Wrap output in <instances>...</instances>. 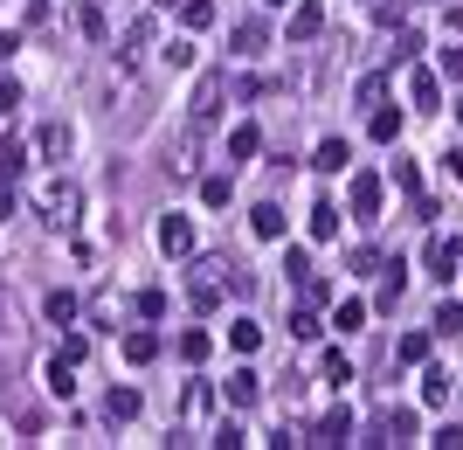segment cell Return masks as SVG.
Returning <instances> with one entry per match:
<instances>
[{
    "label": "cell",
    "instance_id": "cell-36",
    "mask_svg": "<svg viewBox=\"0 0 463 450\" xmlns=\"http://www.w3.org/2000/svg\"><path fill=\"white\" fill-rule=\"evenodd\" d=\"M290 333H298V340H318V312H311V298L290 312Z\"/></svg>",
    "mask_w": 463,
    "mask_h": 450
},
{
    "label": "cell",
    "instance_id": "cell-31",
    "mask_svg": "<svg viewBox=\"0 0 463 450\" xmlns=\"http://www.w3.org/2000/svg\"><path fill=\"white\" fill-rule=\"evenodd\" d=\"M159 62H166V70H187V62H194V42H187V35H174L166 49H159Z\"/></svg>",
    "mask_w": 463,
    "mask_h": 450
},
{
    "label": "cell",
    "instance_id": "cell-30",
    "mask_svg": "<svg viewBox=\"0 0 463 450\" xmlns=\"http://www.w3.org/2000/svg\"><path fill=\"white\" fill-rule=\"evenodd\" d=\"M180 21L187 28H214V0H180Z\"/></svg>",
    "mask_w": 463,
    "mask_h": 450
},
{
    "label": "cell",
    "instance_id": "cell-34",
    "mask_svg": "<svg viewBox=\"0 0 463 450\" xmlns=\"http://www.w3.org/2000/svg\"><path fill=\"white\" fill-rule=\"evenodd\" d=\"M201 201H208V208H229V174H208V180H201Z\"/></svg>",
    "mask_w": 463,
    "mask_h": 450
},
{
    "label": "cell",
    "instance_id": "cell-42",
    "mask_svg": "<svg viewBox=\"0 0 463 450\" xmlns=\"http://www.w3.org/2000/svg\"><path fill=\"white\" fill-rule=\"evenodd\" d=\"M429 444H436V450H463V423H443V430L429 436Z\"/></svg>",
    "mask_w": 463,
    "mask_h": 450
},
{
    "label": "cell",
    "instance_id": "cell-48",
    "mask_svg": "<svg viewBox=\"0 0 463 450\" xmlns=\"http://www.w3.org/2000/svg\"><path fill=\"white\" fill-rule=\"evenodd\" d=\"M263 7H290V0H263Z\"/></svg>",
    "mask_w": 463,
    "mask_h": 450
},
{
    "label": "cell",
    "instance_id": "cell-16",
    "mask_svg": "<svg viewBox=\"0 0 463 450\" xmlns=\"http://www.w3.org/2000/svg\"><path fill=\"white\" fill-rule=\"evenodd\" d=\"M346 159H353V146H346V139H318V153H311V167H318V174H339Z\"/></svg>",
    "mask_w": 463,
    "mask_h": 450
},
{
    "label": "cell",
    "instance_id": "cell-20",
    "mask_svg": "<svg viewBox=\"0 0 463 450\" xmlns=\"http://www.w3.org/2000/svg\"><path fill=\"white\" fill-rule=\"evenodd\" d=\"M208 347H214V340L201 333V326H187V333L174 340V353H180V360H187V368H201V360H208Z\"/></svg>",
    "mask_w": 463,
    "mask_h": 450
},
{
    "label": "cell",
    "instance_id": "cell-8",
    "mask_svg": "<svg viewBox=\"0 0 463 450\" xmlns=\"http://www.w3.org/2000/svg\"><path fill=\"white\" fill-rule=\"evenodd\" d=\"M222 395H229L235 409H250V402H263V374H256V368H235L229 381H222Z\"/></svg>",
    "mask_w": 463,
    "mask_h": 450
},
{
    "label": "cell",
    "instance_id": "cell-26",
    "mask_svg": "<svg viewBox=\"0 0 463 450\" xmlns=\"http://www.w3.org/2000/svg\"><path fill=\"white\" fill-rule=\"evenodd\" d=\"M256 146H263L256 125H235V132H229V159H256Z\"/></svg>",
    "mask_w": 463,
    "mask_h": 450
},
{
    "label": "cell",
    "instance_id": "cell-15",
    "mask_svg": "<svg viewBox=\"0 0 463 450\" xmlns=\"http://www.w3.org/2000/svg\"><path fill=\"white\" fill-rule=\"evenodd\" d=\"M125 360H132V368H153V360H159V333H146V326L125 333Z\"/></svg>",
    "mask_w": 463,
    "mask_h": 450
},
{
    "label": "cell",
    "instance_id": "cell-33",
    "mask_svg": "<svg viewBox=\"0 0 463 450\" xmlns=\"http://www.w3.org/2000/svg\"><path fill=\"white\" fill-rule=\"evenodd\" d=\"M21 167H28V146H14V139H0V174L14 180V174H21Z\"/></svg>",
    "mask_w": 463,
    "mask_h": 450
},
{
    "label": "cell",
    "instance_id": "cell-13",
    "mask_svg": "<svg viewBox=\"0 0 463 450\" xmlns=\"http://www.w3.org/2000/svg\"><path fill=\"white\" fill-rule=\"evenodd\" d=\"M250 229L263 235V243H277V235H284V208H277V201H256V208H250Z\"/></svg>",
    "mask_w": 463,
    "mask_h": 450
},
{
    "label": "cell",
    "instance_id": "cell-23",
    "mask_svg": "<svg viewBox=\"0 0 463 450\" xmlns=\"http://www.w3.org/2000/svg\"><path fill=\"white\" fill-rule=\"evenodd\" d=\"M422 402H429V409H443V402H449V374L443 368H422Z\"/></svg>",
    "mask_w": 463,
    "mask_h": 450
},
{
    "label": "cell",
    "instance_id": "cell-4",
    "mask_svg": "<svg viewBox=\"0 0 463 450\" xmlns=\"http://www.w3.org/2000/svg\"><path fill=\"white\" fill-rule=\"evenodd\" d=\"M381 174H353L346 180V208H353V222H381Z\"/></svg>",
    "mask_w": 463,
    "mask_h": 450
},
{
    "label": "cell",
    "instance_id": "cell-25",
    "mask_svg": "<svg viewBox=\"0 0 463 450\" xmlns=\"http://www.w3.org/2000/svg\"><path fill=\"white\" fill-rule=\"evenodd\" d=\"M367 132L381 139V146H394V139H402V111H387V104H381V111L367 118Z\"/></svg>",
    "mask_w": 463,
    "mask_h": 450
},
{
    "label": "cell",
    "instance_id": "cell-49",
    "mask_svg": "<svg viewBox=\"0 0 463 450\" xmlns=\"http://www.w3.org/2000/svg\"><path fill=\"white\" fill-rule=\"evenodd\" d=\"M457 118H463V98H457Z\"/></svg>",
    "mask_w": 463,
    "mask_h": 450
},
{
    "label": "cell",
    "instance_id": "cell-21",
    "mask_svg": "<svg viewBox=\"0 0 463 450\" xmlns=\"http://www.w3.org/2000/svg\"><path fill=\"white\" fill-rule=\"evenodd\" d=\"M49 395H62V402H70V395H77V360H49Z\"/></svg>",
    "mask_w": 463,
    "mask_h": 450
},
{
    "label": "cell",
    "instance_id": "cell-5",
    "mask_svg": "<svg viewBox=\"0 0 463 450\" xmlns=\"http://www.w3.org/2000/svg\"><path fill=\"white\" fill-rule=\"evenodd\" d=\"M318 35H326V7H318V0H298L290 21H284V42H318Z\"/></svg>",
    "mask_w": 463,
    "mask_h": 450
},
{
    "label": "cell",
    "instance_id": "cell-1",
    "mask_svg": "<svg viewBox=\"0 0 463 450\" xmlns=\"http://www.w3.org/2000/svg\"><path fill=\"white\" fill-rule=\"evenodd\" d=\"M229 292H250V271L229 263V256H194V271H187V305L194 312H214Z\"/></svg>",
    "mask_w": 463,
    "mask_h": 450
},
{
    "label": "cell",
    "instance_id": "cell-39",
    "mask_svg": "<svg viewBox=\"0 0 463 450\" xmlns=\"http://www.w3.org/2000/svg\"><path fill=\"white\" fill-rule=\"evenodd\" d=\"M436 70H443L449 83H463V49H436Z\"/></svg>",
    "mask_w": 463,
    "mask_h": 450
},
{
    "label": "cell",
    "instance_id": "cell-29",
    "mask_svg": "<svg viewBox=\"0 0 463 450\" xmlns=\"http://www.w3.org/2000/svg\"><path fill=\"white\" fill-rule=\"evenodd\" d=\"M394 187H402V195H422V167L402 159V153H394Z\"/></svg>",
    "mask_w": 463,
    "mask_h": 450
},
{
    "label": "cell",
    "instance_id": "cell-43",
    "mask_svg": "<svg viewBox=\"0 0 463 450\" xmlns=\"http://www.w3.org/2000/svg\"><path fill=\"white\" fill-rule=\"evenodd\" d=\"M14 215V187H7V174H0V222Z\"/></svg>",
    "mask_w": 463,
    "mask_h": 450
},
{
    "label": "cell",
    "instance_id": "cell-3",
    "mask_svg": "<svg viewBox=\"0 0 463 450\" xmlns=\"http://www.w3.org/2000/svg\"><path fill=\"white\" fill-rule=\"evenodd\" d=\"M222 98H229V77H222V70H208V77L194 83L187 118H194V125H214V118H222Z\"/></svg>",
    "mask_w": 463,
    "mask_h": 450
},
{
    "label": "cell",
    "instance_id": "cell-2",
    "mask_svg": "<svg viewBox=\"0 0 463 450\" xmlns=\"http://www.w3.org/2000/svg\"><path fill=\"white\" fill-rule=\"evenodd\" d=\"M35 208H42V222H49V229H77V215H83V187L77 180H42L35 187Z\"/></svg>",
    "mask_w": 463,
    "mask_h": 450
},
{
    "label": "cell",
    "instance_id": "cell-40",
    "mask_svg": "<svg viewBox=\"0 0 463 450\" xmlns=\"http://www.w3.org/2000/svg\"><path fill=\"white\" fill-rule=\"evenodd\" d=\"M138 319H166V292H138Z\"/></svg>",
    "mask_w": 463,
    "mask_h": 450
},
{
    "label": "cell",
    "instance_id": "cell-11",
    "mask_svg": "<svg viewBox=\"0 0 463 450\" xmlns=\"http://www.w3.org/2000/svg\"><path fill=\"white\" fill-rule=\"evenodd\" d=\"M42 159H70V146H77V132H70V125H62V118H49V125H42Z\"/></svg>",
    "mask_w": 463,
    "mask_h": 450
},
{
    "label": "cell",
    "instance_id": "cell-24",
    "mask_svg": "<svg viewBox=\"0 0 463 450\" xmlns=\"http://www.w3.org/2000/svg\"><path fill=\"white\" fill-rule=\"evenodd\" d=\"M208 409H214V388H208V381H194V388H187V402H180V416H187V423H201Z\"/></svg>",
    "mask_w": 463,
    "mask_h": 450
},
{
    "label": "cell",
    "instance_id": "cell-19",
    "mask_svg": "<svg viewBox=\"0 0 463 450\" xmlns=\"http://www.w3.org/2000/svg\"><path fill=\"white\" fill-rule=\"evenodd\" d=\"M138 409H146V402H138V388H111V395H104V416H111V423H132Z\"/></svg>",
    "mask_w": 463,
    "mask_h": 450
},
{
    "label": "cell",
    "instance_id": "cell-27",
    "mask_svg": "<svg viewBox=\"0 0 463 450\" xmlns=\"http://www.w3.org/2000/svg\"><path fill=\"white\" fill-rule=\"evenodd\" d=\"M332 326H339V333H360V326H367V305H360V298H339Z\"/></svg>",
    "mask_w": 463,
    "mask_h": 450
},
{
    "label": "cell",
    "instance_id": "cell-6",
    "mask_svg": "<svg viewBox=\"0 0 463 450\" xmlns=\"http://www.w3.org/2000/svg\"><path fill=\"white\" fill-rule=\"evenodd\" d=\"M422 263H429V271H436V277L449 284V271H463V235H429Z\"/></svg>",
    "mask_w": 463,
    "mask_h": 450
},
{
    "label": "cell",
    "instance_id": "cell-18",
    "mask_svg": "<svg viewBox=\"0 0 463 450\" xmlns=\"http://www.w3.org/2000/svg\"><path fill=\"white\" fill-rule=\"evenodd\" d=\"M408 436H415V416H408V409H387V416H381V436H373V444H408Z\"/></svg>",
    "mask_w": 463,
    "mask_h": 450
},
{
    "label": "cell",
    "instance_id": "cell-46",
    "mask_svg": "<svg viewBox=\"0 0 463 450\" xmlns=\"http://www.w3.org/2000/svg\"><path fill=\"white\" fill-rule=\"evenodd\" d=\"M449 174H457V180H463V146H449Z\"/></svg>",
    "mask_w": 463,
    "mask_h": 450
},
{
    "label": "cell",
    "instance_id": "cell-35",
    "mask_svg": "<svg viewBox=\"0 0 463 450\" xmlns=\"http://www.w3.org/2000/svg\"><path fill=\"white\" fill-rule=\"evenodd\" d=\"M326 381H332V388H346V381H353V360H346V353H339V347L326 353Z\"/></svg>",
    "mask_w": 463,
    "mask_h": 450
},
{
    "label": "cell",
    "instance_id": "cell-22",
    "mask_svg": "<svg viewBox=\"0 0 463 450\" xmlns=\"http://www.w3.org/2000/svg\"><path fill=\"white\" fill-rule=\"evenodd\" d=\"M229 347L235 353H256V347H263V326H256V319H235V326H229Z\"/></svg>",
    "mask_w": 463,
    "mask_h": 450
},
{
    "label": "cell",
    "instance_id": "cell-28",
    "mask_svg": "<svg viewBox=\"0 0 463 450\" xmlns=\"http://www.w3.org/2000/svg\"><path fill=\"white\" fill-rule=\"evenodd\" d=\"M146 49H153V21H132V28H125V62H138Z\"/></svg>",
    "mask_w": 463,
    "mask_h": 450
},
{
    "label": "cell",
    "instance_id": "cell-45",
    "mask_svg": "<svg viewBox=\"0 0 463 450\" xmlns=\"http://www.w3.org/2000/svg\"><path fill=\"white\" fill-rule=\"evenodd\" d=\"M14 49H21V35H14V28H0V62L14 56Z\"/></svg>",
    "mask_w": 463,
    "mask_h": 450
},
{
    "label": "cell",
    "instance_id": "cell-14",
    "mask_svg": "<svg viewBox=\"0 0 463 450\" xmlns=\"http://www.w3.org/2000/svg\"><path fill=\"white\" fill-rule=\"evenodd\" d=\"M270 49V28L263 21H235V56H263Z\"/></svg>",
    "mask_w": 463,
    "mask_h": 450
},
{
    "label": "cell",
    "instance_id": "cell-37",
    "mask_svg": "<svg viewBox=\"0 0 463 450\" xmlns=\"http://www.w3.org/2000/svg\"><path fill=\"white\" fill-rule=\"evenodd\" d=\"M360 104H367V111H381V104H387V77H360Z\"/></svg>",
    "mask_w": 463,
    "mask_h": 450
},
{
    "label": "cell",
    "instance_id": "cell-7",
    "mask_svg": "<svg viewBox=\"0 0 463 450\" xmlns=\"http://www.w3.org/2000/svg\"><path fill=\"white\" fill-rule=\"evenodd\" d=\"M408 104H415V111H436V104H443V70H415V77H408Z\"/></svg>",
    "mask_w": 463,
    "mask_h": 450
},
{
    "label": "cell",
    "instance_id": "cell-47",
    "mask_svg": "<svg viewBox=\"0 0 463 450\" xmlns=\"http://www.w3.org/2000/svg\"><path fill=\"white\" fill-rule=\"evenodd\" d=\"M7 104H14V83H0V118H7Z\"/></svg>",
    "mask_w": 463,
    "mask_h": 450
},
{
    "label": "cell",
    "instance_id": "cell-41",
    "mask_svg": "<svg viewBox=\"0 0 463 450\" xmlns=\"http://www.w3.org/2000/svg\"><path fill=\"white\" fill-rule=\"evenodd\" d=\"M56 353H62V360H90V340H83V333H62Z\"/></svg>",
    "mask_w": 463,
    "mask_h": 450
},
{
    "label": "cell",
    "instance_id": "cell-10",
    "mask_svg": "<svg viewBox=\"0 0 463 450\" xmlns=\"http://www.w3.org/2000/svg\"><path fill=\"white\" fill-rule=\"evenodd\" d=\"M159 250H166V256H194V222L166 215V222H159Z\"/></svg>",
    "mask_w": 463,
    "mask_h": 450
},
{
    "label": "cell",
    "instance_id": "cell-12",
    "mask_svg": "<svg viewBox=\"0 0 463 450\" xmlns=\"http://www.w3.org/2000/svg\"><path fill=\"white\" fill-rule=\"evenodd\" d=\"M42 312L56 319V326H77V319H83V298L77 292H49V298H42Z\"/></svg>",
    "mask_w": 463,
    "mask_h": 450
},
{
    "label": "cell",
    "instance_id": "cell-32",
    "mask_svg": "<svg viewBox=\"0 0 463 450\" xmlns=\"http://www.w3.org/2000/svg\"><path fill=\"white\" fill-rule=\"evenodd\" d=\"M429 326H436V333H443V340H457V333H463V305H457V298H449V305H443V312H436V319H429Z\"/></svg>",
    "mask_w": 463,
    "mask_h": 450
},
{
    "label": "cell",
    "instance_id": "cell-9",
    "mask_svg": "<svg viewBox=\"0 0 463 450\" xmlns=\"http://www.w3.org/2000/svg\"><path fill=\"white\" fill-rule=\"evenodd\" d=\"M311 436H318V444H332V450H339V444H353V409H346V402H339V409H326Z\"/></svg>",
    "mask_w": 463,
    "mask_h": 450
},
{
    "label": "cell",
    "instance_id": "cell-44",
    "mask_svg": "<svg viewBox=\"0 0 463 450\" xmlns=\"http://www.w3.org/2000/svg\"><path fill=\"white\" fill-rule=\"evenodd\" d=\"M0 353H14V319L0 312Z\"/></svg>",
    "mask_w": 463,
    "mask_h": 450
},
{
    "label": "cell",
    "instance_id": "cell-17",
    "mask_svg": "<svg viewBox=\"0 0 463 450\" xmlns=\"http://www.w3.org/2000/svg\"><path fill=\"white\" fill-rule=\"evenodd\" d=\"M305 215H311V222H305V229H311V235H318V243H332V235H339V208H332V201H311Z\"/></svg>",
    "mask_w": 463,
    "mask_h": 450
},
{
    "label": "cell",
    "instance_id": "cell-38",
    "mask_svg": "<svg viewBox=\"0 0 463 450\" xmlns=\"http://www.w3.org/2000/svg\"><path fill=\"white\" fill-rule=\"evenodd\" d=\"M394 353H402L408 368H422V360H429V340H422V333H408V340H402V347H394Z\"/></svg>",
    "mask_w": 463,
    "mask_h": 450
}]
</instances>
